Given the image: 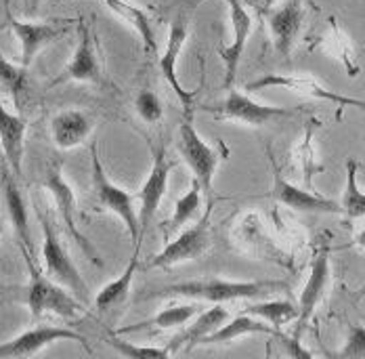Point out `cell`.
<instances>
[{
	"mask_svg": "<svg viewBox=\"0 0 365 359\" xmlns=\"http://www.w3.org/2000/svg\"><path fill=\"white\" fill-rule=\"evenodd\" d=\"M182 2H193V4H200L204 0H182ZM229 9V24H231V30H233V40L220 49V59L225 64V89L229 91L235 82V74L240 68V61H242V55H244V49L248 44V38L252 34V28H255V19L250 15V11L244 6L242 0H222Z\"/></svg>",
	"mask_w": 365,
	"mask_h": 359,
	"instance_id": "cell-17",
	"label": "cell"
},
{
	"mask_svg": "<svg viewBox=\"0 0 365 359\" xmlns=\"http://www.w3.org/2000/svg\"><path fill=\"white\" fill-rule=\"evenodd\" d=\"M108 345L113 351H118L120 355L130 359H164L173 355L168 347H137V345H130L126 340H120L118 332H113L108 338Z\"/></svg>",
	"mask_w": 365,
	"mask_h": 359,
	"instance_id": "cell-34",
	"label": "cell"
},
{
	"mask_svg": "<svg viewBox=\"0 0 365 359\" xmlns=\"http://www.w3.org/2000/svg\"><path fill=\"white\" fill-rule=\"evenodd\" d=\"M338 358H365V325H361V323H353V325L349 328L346 340H344L342 349L338 351Z\"/></svg>",
	"mask_w": 365,
	"mask_h": 359,
	"instance_id": "cell-36",
	"label": "cell"
},
{
	"mask_svg": "<svg viewBox=\"0 0 365 359\" xmlns=\"http://www.w3.org/2000/svg\"><path fill=\"white\" fill-rule=\"evenodd\" d=\"M26 265L30 273L26 303L34 320H40L46 313H53L63 320H78L84 313L82 300L73 296L68 288L57 284L46 273H42L36 263H26Z\"/></svg>",
	"mask_w": 365,
	"mask_h": 359,
	"instance_id": "cell-2",
	"label": "cell"
},
{
	"mask_svg": "<svg viewBox=\"0 0 365 359\" xmlns=\"http://www.w3.org/2000/svg\"><path fill=\"white\" fill-rule=\"evenodd\" d=\"M113 15H118L128 28H133L141 40H143V49L149 55L158 53V40H155V30H153V21L149 11L130 2V0H101Z\"/></svg>",
	"mask_w": 365,
	"mask_h": 359,
	"instance_id": "cell-25",
	"label": "cell"
},
{
	"mask_svg": "<svg viewBox=\"0 0 365 359\" xmlns=\"http://www.w3.org/2000/svg\"><path fill=\"white\" fill-rule=\"evenodd\" d=\"M204 111L212 113L219 120L227 122H242L246 126H264L277 118H286L292 116V111L286 108H277V106H264L255 101L250 95L240 93V91H229L227 97L217 103V106H200Z\"/></svg>",
	"mask_w": 365,
	"mask_h": 359,
	"instance_id": "cell-13",
	"label": "cell"
},
{
	"mask_svg": "<svg viewBox=\"0 0 365 359\" xmlns=\"http://www.w3.org/2000/svg\"><path fill=\"white\" fill-rule=\"evenodd\" d=\"M135 109L147 124H158L164 118V106L153 91H141L135 97Z\"/></svg>",
	"mask_w": 365,
	"mask_h": 359,
	"instance_id": "cell-35",
	"label": "cell"
},
{
	"mask_svg": "<svg viewBox=\"0 0 365 359\" xmlns=\"http://www.w3.org/2000/svg\"><path fill=\"white\" fill-rule=\"evenodd\" d=\"M2 6H4V13L11 11V0H2Z\"/></svg>",
	"mask_w": 365,
	"mask_h": 359,
	"instance_id": "cell-40",
	"label": "cell"
},
{
	"mask_svg": "<svg viewBox=\"0 0 365 359\" xmlns=\"http://www.w3.org/2000/svg\"><path fill=\"white\" fill-rule=\"evenodd\" d=\"M0 307H2V300H0Z\"/></svg>",
	"mask_w": 365,
	"mask_h": 359,
	"instance_id": "cell-43",
	"label": "cell"
},
{
	"mask_svg": "<svg viewBox=\"0 0 365 359\" xmlns=\"http://www.w3.org/2000/svg\"><path fill=\"white\" fill-rule=\"evenodd\" d=\"M231 318V313L220 307L219 303H215L210 309L200 311L187 325H182V332L179 336H175L166 347L170 349V353H177L182 345H187V349H193L195 345H202L204 338H208L215 330H219L222 323Z\"/></svg>",
	"mask_w": 365,
	"mask_h": 359,
	"instance_id": "cell-24",
	"label": "cell"
},
{
	"mask_svg": "<svg viewBox=\"0 0 365 359\" xmlns=\"http://www.w3.org/2000/svg\"><path fill=\"white\" fill-rule=\"evenodd\" d=\"M91 164H93V187H95V196L97 202L103 211H108L111 215H115L126 227L130 240L135 242V246H141L139 242V216L135 211V200L137 193H130L126 189H122L120 185H115L113 181L108 177L101 158L97 153V147H91Z\"/></svg>",
	"mask_w": 365,
	"mask_h": 359,
	"instance_id": "cell-6",
	"label": "cell"
},
{
	"mask_svg": "<svg viewBox=\"0 0 365 359\" xmlns=\"http://www.w3.org/2000/svg\"><path fill=\"white\" fill-rule=\"evenodd\" d=\"M206 208V202H204V189L197 181H191V187L185 191V196H181L175 204V211L173 216L168 218L166 227L162 229L164 238L170 240L177 231H181L182 227L189 223V221H195L197 216L204 213Z\"/></svg>",
	"mask_w": 365,
	"mask_h": 359,
	"instance_id": "cell-29",
	"label": "cell"
},
{
	"mask_svg": "<svg viewBox=\"0 0 365 359\" xmlns=\"http://www.w3.org/2000/svg\"><path fill=\"white\" fill-rule=\"evenodd\" d=\"M139 252H141V246H135V252L130 256V263L126 265V269L115 278L108 282L106 286L101 288L97 292V298H95V307L99 313H108V311H113L118 309L120 305H124L133 292V280H135V273L139 269Z\"/></svg>",
	"mask_w": 365,
	"mask_h": 359,
	"instance_id": "cell-27",
	"label": "cell"
},
{
	"mask_svg": "<svg viewBox=\"0 0 365 359\" xmlns=\"http://www.w3.org/2000/svg\"><path fill=\"white\" fill-rule=\"evenodd\" d=\"M340 208L349 221H359L365 216V191L357 183V162L353 158L346 162V185L342 191Z\"/></svg>",
	"mask_w": 365,
	"mask_h": 359,
	"instance_id": "cell-32",
	"label": "cell"
},
{
	"mask_svg": "<svg viewBox=\"0 0 365 359\" xmlns=\"http://www.w3.org/2000/svg\"><path fill=\"white\" fill-rule=\"evenodd\" d=\"M242 313L260 318L262 322L282 332L284 325L292 323L298 318V307L290 300H262V303H248Z\"/></svg>",
	"mask_w": 365,
	"mask_h": 359,
	"instance_id": "cell-31",
	"label": "cell"
},
{
	"mask_svg": "<svg viewBox=\"0 0 365 359\" xmlns=\"http://www.w3.org/2000/svg\"><path fill=\"white\" fill-rule=\"evenodd\" d=\"M264 15H267V24H269V32H271L275 51L279 55L288 57L292 53L296 38L300 34V28H302V19H304L302 2L300 0H288L279 9L264 11Z\"/></svg>",
	"mask_w": 365,
	"mask_h": 359,
	"instance_id": "cell-20",
	"label": "cell"
},
{
	"mask_svg": "<svg viewBox=\"0 0 365 359\" xmlns=\"http://www.w3.org/2000/svg\"><path fill=\"white\" fill-rule=\"evenodd\" d=\"M95 122L82 109H63L51 120V137L59 149L68 151L82 145L93 133Z\"/></svg>",
	"mask_w": 365,
	"mask_h": 359,
	"instance_id": "cell-22",
	"label": "cell"
},
{
	"mask_svg": "<svg viewBox=\"0 0 365 359\" xmlns=\"http://www.w3.org/2000/svg\"><path fill=\"white\" fill-rule=\"evenodd\" d=\"M353 246H357V248L365 251V227L361 229V231H357V233H355V238H353Z\"/></svg>",
	"mask_w": 365,
	"mask_h": 359,
	"instance_id": "cell-37",
	"label": "cell"
},
{
	"mask_svg": "<svg viewBox=\"0 0 365 359\" xmlns=\"http://www.w3.org/2000/svg\"><path fill=\"white\" fill-rule=\"evenodd\" d=\"M309 49H322L324 53H328L329 57H334L351 78H355L359 74V64H357V55H355V46L351 42V38L342 32V28L338 26L336 17H328L326 26L322 28V32L315 38L309 40Z\"/></svg>",
	"mask_w": 365,
	"mask_h": 359,
	"instance_id": "cell-21",
	"label": "cell"
},
{
	"mask_svg": "<svg viewBox=\"0 0 365 359\" xmlns=\"http://www.w3.org/2000/svg\"><path fill=\"white\" fill-rule=\"evenodd\" d=\"M279 290H288V284L282 280H252V282H237V280H191L182 284L162 288L151 294L155 296H181L191 300H206V303H233V300H252Z\"/></svg>",
	"mask_w": 365,
	"mask_h": 359,
	"instance_id": "cell-1",
	"label": "cell"
},
{
	"mask_svg": "<svg viewBox=\"0 0 365 359\" xmlns=\"http://www.w3.org/2000/svg\"><path fill=\"white\" fill-rule=\"evenodd\" d=\"M78 46L73 51L70 64L66 66V70L61 72V78L57 82L63 80H73V82H91V84H99L101 82V61H99V53L95 46V36L91 32V28L78 19Z\"/></svg>",
	"mask_w": 365,
	"mask_h": 359,
	"instance_id": "cell-19",
	"label": "cell"
},
{
	"mask_svg": "<svg viewBox=\"0 0 365 359\" xmlns=\"http://www.w3.org/2000/svg\"><path fill=\"white\" fill-rule=\"evenodd\" d=\"M231 240L235 248L246 254H252L264 261H273L277 265L290 267V254L284 251L277 240L269 233L258 213H244L237 216L231 229Z\"/></svg>",
	"mask_w": 365,
	"mask_h": 359,
	"instance_id": "cell-7",
	"label": "cell"
},
{
	"mask_svg": "<svg viewBox=\"0 0 365 359\" xmlns=\"http://www.w3.org/2000/svg\"><path fill=\"white\" fill-rule=\"evenodd\" d=\"M262 89H288L292 93L311 97V99H319V101H328V103H334L338 108L365 109V101L334 93V91L326 89L319 80H315L313 76H307V74H264L262 78L246 84L248 93L262 91Z\"/></svg>",
	"mask_w": 365,
	"mask_h": 359,
	"instance_id": "cell-11",
	"label": "cell"
},
{
	"mask_svg": "<svg viewBox=\"0 0 365 359\" xmlns=\"http://www.w3.org/2000/svg\"><path fill=\"white\" fill-rule=\"evenodd\" d=\"M151 156H153L151 171L147 175L143 187L137 193V200L141 202V206L137 211V216H139V242H143L147 227L155 218L162 200L166 198L168 179H170V171H173V162L168 160V153H166L164 147L151 145Z\"/></svg>",
	"mask_w": 365,
	"mask_h": 359,
	"instance_id": "cell-12",
	"label": "cell"
},
{
	"mask_svg": "<svg viewBox=\"0 0 365 359\" xmlns=\"http://www.w3.org/2000/svg\"><path fill=\"white\" fill-rule=\"evenodd\" d=\"M4 15H6V21H9L15 38L19 40V46H21L19 64L24 68L32 66L34 57L44 46L66 36L70 30V24H72L70 19H66V21H21V19L13 17L11 11H6Z\"/></svg>",
	"mask_w": 365,
	"mask_h": 359,
	"instance_id": "cell-16",
	"label": "cell"
},
{
	"mask_svg": "<svg viewBox=\"0 0 365 359\" xmlns=\"http://www.w3.org/2000/svg\"><path fill=\"white\" fill-rule=\"evenodd\" d=\"M61 340L80 343L82 347L88 349L86 338L80 332H76L72 328H63V325L44 323V325H34V328L21 332L19 336L11 338L6 343H0V359L34 358L42 349H46L55 343H61Z\"/></svg>",
	"mask_w": 365,
	"mask_h": 359,
	"instance_id": "cell-14",
	"label": "cell"
},
{
	"mask_svg": "<svg viewBox=\"0 0 365 359\" xmlns=\"http://www.w3.org/2000/svg\"><path fill=\"white\" fill-rule=\"evenodd\" d=\"M179 151H181L185 164L193 173V179L197 181L204 189L206 204H215V191H212V181L215 173L219 168L222 156L217 147L208 145L202 135L193 126V113H182L181 126H179Z\"/></svg>",
	"mask_w": 365,
	"mask_h": 359,
	"instance_id": "cell-5",
	"label": "cell"
},
{
	"mask_svg": "<svg viewBox=\"0 0 365 359\" xmlns=\"http://www.w3.org/2000/svg\"><path fill=\"white\" fill-rule=\"evenodd\" d=\"M187 19L185 17H177L173 24H170V30H168V42H166V49L160 57V72L162 78L166 80V84L175 91V95L179 97V101L182 103V113H193L195 106V97L197 93L195 91H187L179 80V74H177V66H179V57H181L182 46H185V40H187Z\"/></svg>",
	"mask_w": 365,
	"mask_h": 359,
	"instance_id": "cell-18",
	"label": "cell"
},
{
	"mask_svg": "<svg viewBox=\"0 0 365 359\" xmlns=\"http://www.w3.org/2000/svg\"><path fill=\"white\" fill-rule=\"evenodd\" d=\"M38 221L42 225V263H44V273L55 280L57 284L66 286L73 296H78L82 303L88 298V286L82 280L76 263L72 261L66 244L59 238V231L55 229L51 216L44 215L40 208H36Z\"/></svg>",
	"mask_w": 365,
	"mask_h": 359,
	"instance_id": "cell-3",
	"label": "cell"
},
{
	"mask_svg": "<svg viewBox=\"0 0 365 359\" xmlns=\"http://www.w3.org/2000/svg\"><path fill=\"white\" fill-rule=\"evenodd\" d=\"M200 311H202V305L197 300L181 303V305H170L168 309L158 311L155 315L147 318L143 322L120 328L118 334H133V332H143V330H177V328L187 325Z\"/></svg>",
	"mask_w": 365,
	"mask_h": 359,
	"instance_id": "cell-26",
	"label": "cell"
},
{
	"mask_svg": "<svg viewBox=\"0 0 365 359\" xmlns=\"http://www.w3.org/2000/svg\"><path fill=\"white\" fill-rule=\"evenodd\" d=\"M275 2H277V0H262V9H264V11H269V9H273V6H275Z\"/></svg>",
	"mask_w": 365,
	"mask_h": 359,
	"instance_id": "cell-38",
	"label": "cell"
},
{
	"mask_svg": "<svg viewBox=\"0 0 365 359\" xmlns=\"http://www.w3.org/2000/svg\"><path fill=\"white\" fill-rule=\"evenodd\" d=\"M38 4H40V0H30V6H32V11H36Z\"/></svg>",
	"mask_w": 365,
	"mask_h": 359,
	"instance_id": "cell-41",
	"label": "cell"
},
{
	"mask_svg": "<svg viewBox=\"0 0 365 359\" xmlns=\"http://www.w3.org/2000/svg\"><path fill=\"white\" fill-rule=\"evenodd\" d=\"M42 187L51 193V198H53V202H55V208H57V213L61 216V221H63L68 233L72 236L73 242L80 244V248L88 254V258H91L95 265L103 267V261L99 258V254L93 248V244L88 242V238L78 229V223H76L78 200H76V193H73L72 185L68 183L66 175H63V166H61L59 162H55V164L46 171V175H44V179H42Z\"/></svg>",
	"mask_w": 365,
	"mask_h": 359,
	"instance_id": "cell-8",
	"label": "cell"
},
{
	"mask_svg": "<svg viewBox=\"0 0 365 359\" xmlns=\"http://www.w3.org/2000/svg\"><path fill=\"white\" fill-rule=\"evenodd\" d=\"M250 334H269V336H277L279 330H275L273 325L262 322L260 318L248 315V313H240L235 318H229L227 322L220 325L219 330H215L208 338L202 340V345H229L237 338L250 336Z\"/></svg>",
	"mask_w": 365,
	"mask_h": 359,
	"instance_id": "cell-28",
	"label": "cell"
},
{
	"mask_svg": "<svg viewBox=\"0 0 365 359\" xmlns=\"http://www.w3.org/2000/svg\"><path fill=\"white\" fill-rule=\"evenodd\" d=\"M17 175L11 171L6 160H0V198L2 206L6 211L9 223L13 227V233L19 242L21 254L26 263H36L34 258V242H32V231H30V216H28V204L26 198L17 185Z\"/></svg>",
	"mask_w": 365,
	"mask_h": 359,
	"instance_id": "cell-9",
	"label": "cell"
},
{
	"mask_svg": "<svg viewBox=\"0 0 365 359\" xmlns=\"http://www.w3.org/2000/svg\"><path fill=\"white\" fill-rule=\"evenodd\" d=\"M329 284H331V267H329V246L324 244L319 246L317 252L313 254L311 261V271L307 278V284L300 292V300H298V318L294 320V338H302L304 330L309 322L313 320L317 307L322 305V300L328 294Z\"/></svg>",
	"mask_w": 365,
	"mask_h": 359,
	"instance_id": "cell-10",
	"label": "cell"
},
{
	"mask_svg": "<svg viewBox=\"0 0 365 359\" xmlns=\"http://www.w3.org/2000/svg\"><path fill=\"white\" fill-rule=\"evenodd\" d=\"M0 290H6V288H4V286H0Z\"/></svg>",
	"mask_w": 365,
	"mask_h": 359,
	"instance_id": "cell-42",
	"label": "cell"
},
{
	"mask_svg": "<svg viewBox=\"0 0 365 359\" xmlns=\"http://www.w3.org/2000/svg\"><path fill=\"white\" fill-rule=\"evenodd\" d=\"M0 86L9 93L15 108H21L24 97L28 95V68H24L21 64L15 66L0 55Z\"/></svg>",
	"mask_w": 365,
	"mask_h": 359,
	"instance_id": "cell-33",
	"label": "cell"
},
{
	"mask_svg": "<svg viewBox=\"0 0 365 359\" xmlns=\"http://www.w3.org/2000/svg\"><path fill=\"white\" fill-rule=\"evenodd\" d=\"M273 164V189L271 196L277 204L296 211V213H315V215H342L340 202L319 196L313 189L307 187H298L282 175V171L277 168L275 160H271Z\"/></svg>",
	"mask_w": 365,
	"mask_h": 359,
	"instance_id": "cell-15",
	"label": "cell"
},
{
	"mask_svg": "<svg viewBox=\"0 0 365 359\" xmlns=\"http://www.w3.org/2000/svg\"><path fill=\"white\" fill-rule=\"evenodd\" d=\"M26 131L28 124L21 116L9 111L0 101V149L11 166V171L19 177L21 175V162H24V149H26Z\"/></svg>",
	"mask_w": 365,
	"mask_h": 359,
	"instance_id": "cell-23",
	"label": "cell"
},
{
	"mask_svg": "<svg viewBox=\"0 0 365 359\" xmlns=\"http://www.w3.org/2000/svg\"><path fill=\"white\" fill-rule=\"evenodd\" d=\"M212 208L215 204H206L200 221H195L191 227L182 231H177V236L168 240V244L162 251L149 258L145 269H170L204 256L212 246V225H210Z\"/></svg>",
	"mask_w": 365,
	"mask_h": 359,
	"instance_id": "cell-4",
	"label": "cell"
},
{
	"mask_svg": "<svg viewBox=\"0 0 365 359\" xmlns=\"http://www.w3.org/2000/svg\"><path fill=\"white\" fill-rule=\"evenodd\" d=\"M361 298H365V284L361 286V290L357 292V296H355V300H361Z\"/></svg>",
	"mask_w": 365,
	"mask_h": 359,
	"instance_id": "cell-39",
	"label": "cell"
},
{
	"mask_svg": "<svg viewBox=\"0 0 365 359\" xmlns=\"http://www.w3.org/2000/svg\"><path fill=\"white\" fill-rule=\"evenodd\" d=\"M315 126H317V120H309L307 122V128L302 133V139L296 143L292 151L294 164L302 173V181H304V187L307 189H313V177L324 171V164L317 160V151H315V143H313Z\"/></svg>",
	"mask_w": 365,
	"mask_h": 359,
	"instance_id": "cell-30",
	"label": "cell"
}]
</instances>
